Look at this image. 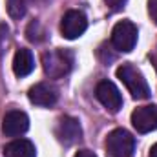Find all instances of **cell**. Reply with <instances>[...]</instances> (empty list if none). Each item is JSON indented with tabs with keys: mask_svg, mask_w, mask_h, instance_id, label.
<instances>
[{
	"mask_svg": "<svg viewBox=\"0 0 157 157\" xmlns=\"http://www.w3.org/2000/svg\"><path fill=\"white\" fill-rule=\"evenodd\" d=\"M42 68L49 78H60L73 68V53L70 49H51L42 55Z\"/></svg>",
	"mask_w": 157,
	"mask_h": 157,
	"instance_id": "6da1fadb",
	"label": "cell"
},
{
	"mask_svg": "<svg viewBox=\"0 0 157 157\" xmlns=\"http://www.w3.org/2000/svg\"><path fill=\"white\" fill-rule=\"evenodd\" d=\"M132 124L139 133H148L157 130V106H141L133 110L132 113Z\"/></svg>",
	"mask_w": 157,
	"mask_h": 157,
	"instance_id": "ba28073f",
	"label": "cell"
},
{
	"mask_svg": "<svg viewBox=\"0 0 157 157\" xmlns=\"http://www.w3.org/2000/svg\"><path fill=\"white\" fill-rule=\"evenodd\" d=\"M152 60H154V64H155V71H157V55L155 57H152Z\"/></svg>",
	"mask_w": 157,
	"mask_h": 157,
	"instance_id": "ffe728a7",
	"label": "cell"
},
{
	"mask_svg": "<svg viewBox=\"0 0 157 157\" xmlns=\"http://www.w3.org/2000/svg\"><path fill=\"white\" fill-rule=\"evenodd\" d=\"M29 130V119L20 110H11L2 121V132L7 137H18Z\"/></svg>",
	"mask_w": 157,
	"mask_h": 157,
	"instance_id": "9c48e42d",
	"label": "cell"
},
{
	"mask_svg": "<svg viewBox=\"0 0 157 157\" xmlns=\"http://www.w3.org/2000/svg\"><path fill=\"white\" fill-rule=\"evenodd\" d=\"M86 29H88V20H86V17H84L82 11L70 9L62 17V22H60L62 37H66V39H70V40L78 39Z\"/></svg>",
	"mask_w": 157,
	"mask_h": 157,
	"instance_id": "8992f818",
	"label": "cell"
},
{
	"mask_svg": "<svg viewBox=\"0 0 157 157\" xmlns=\"http://www.w3.org/2000/svg\"><path fill=\"white\" fill-rule=\"evenodd\" d=\"M4 155L6 157H35L37 150L35 144L28 139H15L9 144L4 146Z\"/></svg>",
	"mask_w": 157,
	"mask_h": 157,
	"instance_id": "7c38bea8",
	"label": "cell"
},
{
	"mask_svg": "<svg viewBox=\"0 0 157 157\" xmlns=\"http://www.w3.org/2000/svg\"><path fill=\"white\" fill-rule=\"evenodd\" d=\"M148 15L157 24V0H148Z\"/></svg>",
	"mask_w": 157,
	"mask_h": 157,
	"instance_id": "e0dca14e",
	"label": "cell"
},
{
	"mask_svg": "<svg viewBox=\"0 0 157 157\" xmlns=\"http://www.w3.org/2000/svg\"><path fill=\"white\" fill-rule=\"evenodd\" d=\"M35 70V59L33 53L26 48L17 49L15 57H13V71L17 77H26Z\"/></svg>",
	"mask_w": 157,
	"mask_h": 157,
	"instance_id": "8fae6325",
	"label": "cell"
},
{
	"mask_svg": "<svg viewBox=\"0 0 157 157\" xmlns=\"http://www.w3.org/2000/svg\"><path fill=\"white\" fill-rule=\"evenodd\" d=\"M75 157H97V155L93 152H90V150H78L75 154Z\"/></svg>",
	"mask_w": 157,
	"mask_h": 157,
	"instance_id": "ac0fdd59",
	"label": "cell"
},
{
	"mask_svg": "<svg viewBox=\"0 0 157 157\" xmlns=\"http://www.w3.org/2000/svg\"><path fill=\"white\" fill-rule=\"evenodd\" d=\"M135 150V139L124 128H117L106 137V154L110 157H130Z\"/></svg>",
	"mask_w": 157,
	"mask_h": 157,
	"instance_id": "3957f363",
	"label": "cell"
},
{
	"mask_svg": "<svg viewBox=\"0 0 157 157\" xmlns=\"http://www.w3.org/2000/svg\"><path fill=\"white\" fill-rule=\"evenodd\" d=\"M26 35H28V39L31 40V42H40V40L44 39V29H42V26H40L39 22H31L28 26Z\"/></svg>",
	"mask_w": 157,
	"mask_h": 157,
	"instance_id": "5bb4252c",
	"label": "cell"
},
{
	"mask_svg": "<svg viewBox=\"0 0 157 157\" xmlns=\"http://www.w3.org/2000/svg\"><path fill=\"white\" fill-rule=\"evenodd\" d=\"M28 97L29 101L35 104V106H44V108H49L57 102L59 99V91L53 84H48V82H39L35 84L33 88H29L28 91Z\"/></svg>",
	"mask_w": 157,
	"mask_h": 157,
	"instance_id": "30bf717a",
	"label": "cell"
},
{
	"mask_svg": "<svg viewBox=\"0 0 157 157\" xmlns=\"http://www.w3.org/2000/svg\"><path fill=\"white\" fill-rule=\"evenodd\" d=\"M55 135H57L59 143H62L64 146H71V144H75L77 141H80L82 130H80V124H78L77 119L64 115V117L59 119V122H57Z\"/></svg>",
	"mask_w": 157,
	"mask_h": 157,
	"instance_id": "52a82bcc",
	"label": "cell"
},
{
	"mask_svg": "<svg viewBox=\"0 0 157 157\" xmlns=\"http://www.w3.org/2000/svg\"><path fill=\"white\" fill-rule=\"evenodd\" d=\"M95 97L112 113H117L122 108V95H121L119 88L112 80H101L97 84V88H95Z\"/></svg>",
	"mask_w": 157,
	"mask_h": 157,
	"instance_id": "5b68a950",
	"label": "cell"
},
{
	"mask_svg": "<svg viewBox=\"0 0 157 157\" xmlns=\"http://www.w3.org/2000/svg\"><path fill=\"white\" fill-rule=\"evenodd\" d=\"M7 35H9L7 26H6V24H0V57H2V53H4V46H6V42H7Z\"/></svg>",
	"mask_w": 157,
	"mask_h": 157,
	"instance_id": "9a60e30c",
	"label": "cell"
},
{
	"mask_svg": "<svg viewBox=\"0 0 157 157\" xmlns=\"http://www.w3.org/2000/svg\"><path fill=\"white\" fill-rule=\"evenodd\" d=\"M7 11L13 18H22L26 15V4L24 0H7Z\"/></svg>",
	"mask_w": 157,
	"mask_h": 157,
	"instance_id": "4fadbf2b",
	"label": "cell"
},
{
	"mask_svg": "<svg viewBox=\"0 0 157 157\" xmlns=\"http://www.w3.org/2000/svg\"><path fill=\"white\" fill-rule=\"evenodd\" d=\"M117 77L128 88L133 99H148L150 97V86L144 75L132 64H122L117 68Z\"/></svg>",
	"mask_w": 157,
	"mask_h": 157,
	"instance_id": "7a4b0ae2",
	"label": "cell"
},
{
	"mask_svg": "<svg viewBox=\"0 0 157 157\" xmlns=\"http://www.w3.org/2000/svg\"><path fill=\"white\" fill-rule=\"evenodd\" d=\"M137 26L130 20H121L115 24L113 31H112V44L113 48L122 51V53H128L135 48L137 44Z\"/></svg>",
	"mask_w": 157,
	"mask_h": 157,
	"instance_id": "277c9868",
	"label": "cell"
},
{
	"mask_svg": "<svg viewBox=\"0 0 157 157\" xmlns=\"http://www.w3.org/2000/svg\"><path fill=\"white\" fill-rule=\"evenodd\" d=\"M150 157H157V143L150 148Z\"/></svg>",
	"mask_w": 157,
	"mask_h": 157,
	"instance_id": "d6986e66",
	"label": "cell"
},
{
	"mask_svg": "<svg viewBox=\"0 0 157 157\" xmlns=\"http://www.w3.org/2000/svg\"><path fill=\"white\" fill-rule=\"evenodd\" d=\"M106 6L112 9V11H121L124 6H126V0H104Z\"/></svg>",
	"mask_w": 157,
	"mask_h": 157,
	"instance_id": "2e32d148",
	"label": "cell"
}]
</instances>
